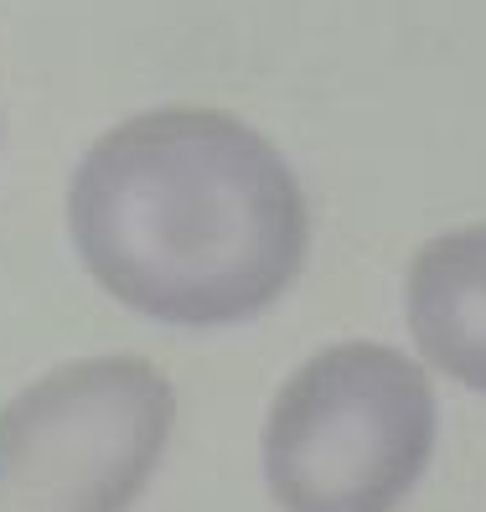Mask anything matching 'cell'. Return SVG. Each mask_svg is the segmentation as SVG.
Here are the masks:
<instances>
[{
	"label": "cell",
	"mask_w": 486,
	"mask_h": 512,
	"mask_svg": "<svg viewBox=\"0 0 486 512\" xmlns=\"http://www.w3.org/2000/svg\"><path fill=\"white\" fill-rule=\"evenodd\" d=\"M73 244L114 300L171 326L259 316L306 259V197L280 150L218 109H150L83 156Z\"/></svg>",
	"instance_id": "cell-1"
},
{
	"label": "cell",
	"mask_w": 486,
	"mask_h": 512,
	"mask_svg": "<svg viewBox=\"0 0 486 512\" xmlns=\"http://www.w3.org/2000/svg\"><path fill=\"white\" fill-rule=\"evenodd\" d=\"M435 450V394L404 352L347 342L311 357L264 425L285 512H393Z\"/></svg>",
	"instance_id": "cell-2"
},
{
	"label": "cell",
	"mask_w": 486,
	"mask_h": 512,
	"mask_svg": "<svg viewBox=\"0 0 486 512\" xmlns=\"http://www.w3.org/2000/svg\"><path fill=\"white\" fill-rule=\"evenodd\" d=\"M145 357H88L0 409V512H130L171 435Z\"/></svg>",
	"instance_id": "cell-3"
},
{
	"label": "cell",
	"mask_w": 486,
	"mask_h": 512,
	"mask_svg": "<svg viewBox=\"0 0 486 512\" xmlns=\"http://www.w3.org/2000/svg\"><path fill=\"white\" fill-rule=\"evenodd\" d=\"M409 326L440 373L486 394V223L455 228L414 254Z\"/></svg>",
	"instance_id": "cell-4"
}]
</instances>
